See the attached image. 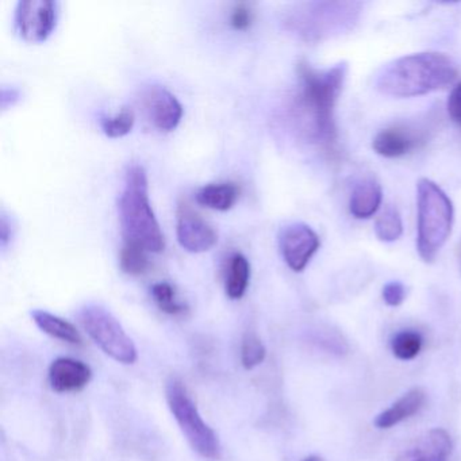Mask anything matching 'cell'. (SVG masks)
I'll use <instances>...</instances> for the list:
<instances>
[{
    "mask_svg": "<svg viewBox=\"0 0 461 461\" xmlns=\"http://www.w3.org/2000/svg\"><path fill=\"white\" fill-rule=\"evenodd\" d=\"M298 90L291 106V118L298 136L329 158L339 156L336 104L347 79L345 63L318 69L302 60L298 64Z\"/></svg>",
    "mask_w": 461,
    "mask_h": 461,
    "instance_id": "obj_1",
    "label": "cell"
},
{
    "mask_svg": "<svg viewBox=\"0 0 461 461\" xmlns=\"http://www.w3.org/2000/svg\"><path fill=\"white\" fill-rule=\"evenodd\" d=\"M455 61L442 53L404 56L383 67L377 74V90L393 98H412L444 90L457 77Z\"/></svg>",
    "mask_w": 461,
    "mask_h": 461,
    "instance_id": "obj_2",
    "label": "cell"
},
{
    "mask_svg": "<svg viewBox=\"0 0 461 461\" xmlns=\"http://www.w3.org/2000/svg\"><path fill=\"white\" fill-rule=\"evenodd\" d=\"M118 212L125 241L123 244L137 245L148 252H163L166 239L150 204L149 185L144 167L133 164L126 171Z\"/></svg>",
    "mask_w": 461,
    "mask_h": 461,
    "instance_id": "obj_3",
    "label": "cell"
},
{
    "mask_svg": "<svg viewBox=\"0 0 461 461\" xmlns=\"http://www.w3.org/2000/svg\"><path fill=\"white\" fill-rule=\"evenodd\" d=\"M417 249L425 263L436 260L452 231V201L438 185L420 179L417 185Z\"/></svg>",
    "mask_w": 461,
    "mask_h": 461,
    "instance_id": "obj_4",
    "label": "cell"
},
{
    "mask_svg": "<svg viewBox=\"0 0 461 461\" xmlns=\"http://www.w3.org/2000/svg\"><path fill=\"white\" fill-rule=\"evenodd\" d=\"M358 2H310L288 15V29L307 42L323 41L353 31L361 14Z\"/></svg>",
    "mask_w": 461,
    "mask_h": 461,
    "instance_id": "obj_5",
    "label": "cell"
},
{
    "mask_svg": "<svg viewBox=\"0 0 461 461\" xmlns=\"http://www.w3.org/2000/svg\"><path fill=\"white\" fill-rule=\"evenodd\" d=\"M166 393L169 410L190 447L206 460H218L222 452L220 438L202 418L183 383L177 379L169 380Z\"/></svg>",
    "mask_w": 461,
    "mask_h": 461,
    "instance_id": "obj_6",
    "label": "cell"
},
{
    "mask_svg": "<svg viewBox=\"0 0 461 461\" xmlns=\"http://www.w3.org/2000/svg\"><path fill=\"white\" fill-rule=\"evenodd\" d=\"M80 325L91 339L117 363L134 364L139 358L136 345L120 321L104 306L86 304L77 312Z\"/></svg>",
    "mask_w": 461,
    "mask_h": 461,
    "instance_id": "obj_7",
    "label": "cell"
},
{
    "mask_svg": "<svg viewBox=\"0 0 461 461\" xmlns=\"http://www.w3.org/2000/svg\"><path fill=\"white\" fill-rule=\"evenodd\" d=\"M59 5L52 0H21L15 9V29L28 42H44L55 31Z\"/></svg>",
    "mask_w": 461,
    "mask_h": 461,
    "instance_id": "obj_8",
    "label": "cell"
},
{
    "mask_svg": "<svg viewBox=\"0 0 461 461\" xmlns=\"http://www.w3.org/2000/svg\"><path fill=\"white\" fill-rule=\"evenodd\" d=\"M140 106L147 120L158 131H175L183 118V106L174 94L163 86H148L140 94Z\"/></svg>",
    "mask_w": 461,
    "mask_h": 461,
    "instance_id": "obj_9",
    "label": "cell"
},
{
    "mask_svg": "<svg viewBox=\"0 0 461 461\" xmlns=\"http://www.w3.org/2000/svg\"><path fill=\"white\" fill-rule=\"evenodd\" d=\"M176 236L180 247L191 253H203L218 242L215 229L187 201L177 206Z\"/></svg>",
    "mask_w": 461,
    "mask_h": 461,
    "instance_id": "obj_10",
    "label": "cell"
},
{
    "mask_svg": "<svg viewBox=\"0 0 461 461\" xmlns=\"http://www.w3.org/2000/svg\"><path fill=\"white\" fill-rule=\"evenodd\" d=\"M320 247V236L306 223H290L280 231V253L294 272L303 271Z\"/></svg>",
    "mask_w": 461,
    "mask_h": 461,
    "instance_id": "obj_11",
    "label": "cell"
},
{
    "mask_svg": "<svg viewBox=\"0 0 461 461\" xmlns=\"http://www.w3.org/2000/svg\"><path fill=\"white\" fill-rule=\"evenodd\" d=\"M425 142V131L409 125H393L375 136L372 148L382 158H398L414 152Z\"/></svg>",
    "mask_w": 461,
    "mask_h": 461,
    "instance_id": "obj_12",
    "label": "cell"
},
{
    "mask_svg": "<svg viewBox=\"0 0 461 461\" xmlns=\"http://www.w3.org/2000/svg\"><path fill=\"white\" fill-rule=\"evenodd\" d=\"M93 371L87 364L72 357H59L50 366V384L59 393H75L87 387Z\"/></svg>",
    "mask_w": 461,
    "mask_h": 461,
    "instance_id": "obj_13",
    "label": "cell"
},
{
    "mask_svg": "<svg viewBox=\"0 0 461 461\" xmlns=\"http://www.w3.org/2000/svg\"><path fill=\"white\" fill-rule=\"evenodd\" d=\"M450 453L452 439L449 434L444 429H433L404 449L395 461H449Z\"/></svg>",
    "mask_w": 461,
    "mask_h": 461,
    "instance_id": "obj_14",
    "label": "cell"
},
{
    "mask_svg": "<svg viewBox=\"0 0 461 461\" xmlns=\"http://www.w3.org/2000/svg\"><path fill=\"white\" fill-rule=\"evenodd\" d=\"M426 393L420 388H414L404 393L401 399L391 404L387 410L380 412L375 420V425L379 429H390L403 420L417 414L425 404Z\"/></svg>",
    "mask_w": 461,
    "mask_h": 461,
    "instance_id": "obj_15",
    "label": "cell"
},
{
    "mask_svg": "<svg viewBox=\"0 0 461 461\" xmlns=\"http://www.w3.org/2000/svg\"><path fill=\"white\" fill-rule=\"evenodd\" d=\"M382 187L376 180L366 177L353 187L349 212L357 220H366L376 214L382 204Z\"/></svg>",
    "mask_w": 461,
    "mask_h": 461,
    "instance_id": "obj_16",
    "label": "cell"
},
{
    "mask_svg": "<svg viewBox=\"0 0 461 461\" xmlns=\"http://www.w3.org/2000/svg\"><path fill=\"white\" fill-rule=\"evenodd\" d=\"M32 318H33L34 323L39 326L40 330L44 331L48 336L72 345L83 344L82 334L77 330V326L64 320V318L58 317V315L45 312V310H33Z\"/></svg>",
    "mask_w": 461,
    "mask_h": 461,
    "instance_id": "obj_17",
    "label": "cell"
},
{
    "mask_svg": "<svg viewBox=\"0 0 461 461\" xmlns=\"http://www.w3.org/2000/svg\"><path fill=\"white\" fill-rule=\"evenodd\" d=\"M240 188L234 183H212L196 193V201L202 206L217 212H228L236 204Z\"/></svg>",
    "mask_w": 461,
    "mask_h": 461,
    "instance_id": "obj_18",
    "label": "cell"
},
{
    "mask_svg": "<svg viewBox=\"0 0 461 461\" xmlns=\"http://www.w3.org/2000/svg\"><path fill=\"white\" fill-rule=\"evenodd\" d=\"M250 282V264L241 253H236L229 260L226 274V295L233 301H239L247 293Z\"/></svg>",
    "mask_w": 461,
    "mask_h": 461,
    "instance_id": "obj_19",
    "label": "cell"
},
{
    "mask_svg": "<svg viewBox=\"0 0 461 461\" xmlns=\"http://www.w3.org/2000/svg\"><path fill=\"white\" fill-rule=\"evenodd\" d=\"M375 233L383 242H393L401 239L403 233V223L395 207L387 206L380 212L375 222Z\"/></svg>",
    "mask_w": 461,
    "mask_h": 461,
    "instance_id": "obj_20",
    "label": "cell"
},
{
    "mask_svg": "<svg viewBox=\"0 0 461 461\" xmlns=\"http://www.w3.org/2000/svg\"><path fill=\"white\" fill-rule=\"evenodd\" d=\"M148 253V250L137 245L123 244L120 255L121 269L131 276H141L149 268Z\"/></svg>",
    "mask_w": 461,
    "mask_h": 461,
    "instance_id": "obj_21",
    "label": "cell"
},
{
    "mask_svg": "<svg viewBox=\"0 0 461 461\" xmlns=\"http://www.w3.org/2000/svg\"><path fill=\"white\" fill-rule=\"evenodd\" d=\"M423 339L418 331L403 330L393 336L391 350L399 360H412L420 355Z\"/></svg>",
    "mask_w": 461,
    "mask_h": 461,
    "instance_id": "obj_22",
    "label": "cell"
},
{
    "mask_svg": "<svg viewBox=\"0 0 461 461\" xmlns=\"http://www.w3.org/2000/svg\"><path fill=\"white\" fill-rule=\"evenodd\" d=\"M153 301L161 312L169 315H179L187 310L185 303L177 299L174 285L167 282L156 283L150 288Z\"/></svg>",
    "mask_w": 461,
    "mask_h": 461,
    "instance_id": "obj_23",
    "label": "cell"
},
{
    "mask_svg": "<svg viewBox=\"0 0 461 461\" xmlns=\"http://www.w3.org/2000/svg\"><path fill=\"white\" fill-rule=\"evenodd\" d=\"M134 122H136V115L129 107H123L117 114L104 117L101 121L104 133L110 139H121V137L128 136L133 131Z\"/></svg>",
    "mask_w": 461,
    "mask_h": 461,
    "instance_id": "obj_24",
    "label": "cell"
},
{
    "mask_svg": "<svg viewBox=\"0 0 461 461\" xmlns=\"http://www.w3.org/2000/svg\"><path fill=\"white\" fill-rule=\"evenodd\" d=\"M267 357V349L263 341L255 333L248 331L242 339L241 364L245 369H253L260 366Z\"/></svg>",
    "mask_w": 461,
    "mask_h": 461,
    "instance_id": "obj_25",
    "label": "cell"
},
{
    "mask_svg": "<svg viewBox=\"0 0 461 461\" xmlns=\"http://www.w3.org/2000/svg\"><path fill=\"white\" fill-rule=\"evenodd\" d=\"M253 23V12L249 5L239 4L231 10L230 25L236 31H247Z\"/></svg>",
    "mask_w": 461,
    "mask_h": 461,
    "instance_id": "obj_26",
    "label": "cell"
},
{
    "mask_svg": "<svg viewBox=\"0 0 461 461\" xmlns=\"http://www.w3.org/2000/svg\"><path fill=\"white\" fill-rule=\"evenodd\" d=\"M383 299L388 306H401L406 299V287L401 282L387 283L383 288Z\"/></svg>",
    "mask_w": 461,
    "mask_h": 461,
    "instance_id": "obj_27",
    "label": "cell"
},
{
    "mask_svg": "<svg viewBox=\"0 0 461 461\" xmlns=\"http://www.w3.org/2000/svg\"><path fill=\"white\" fill-rule=\"evenodd\" d=\"M447 113L453 122L461 128V83L453 88L447 99Z\"/></svg>",
    "mask_w": 461,
    "mask_h": 461,
    "instance_id": "obj_28",
    "label": "cell"
},
{
    "mask_svg": "<svg viewBox=\"0 0 461 461\" xmlns=\"http://www.w3.org/2000/svg\"><path fill=\"white\" fill-rule=\"evenodd\" d=\"M302 461H322V458L318 457V456H309V457H306Z\"/></svg>",
    "mask_w": 461,
    "mask_h": 461,
    "instance_id": "obj_29",
    "label": "cell"
},
{
    "mask_svg": "<svg viewBox=\"0 0 461 461\" xmlns=\"http://www.w3.org/2000/svg\"><path fill=\"white\" fill-rule=\"evenodd\" d=\"M458 258H460V264H461V242H460V245H458Z\"/></svg>",
    "mask_w": 461,
    "mask_h": 461,
    "instance_id": "obj_30",
    "label": "cell"
}]
</instances>
